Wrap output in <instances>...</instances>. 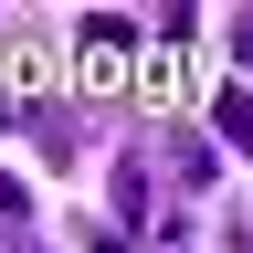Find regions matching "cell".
Returning a JSON list of instances; mask_svg holds the SVG:
<instances>
[{
    "mask_svg": "<svg viewBox=\"0 0 253 253\" xmlns=\"http://www.w3.org/2000/svg\"><path fill=\"white\" fill-rule=\"evenodd\" d=\"M148 221V169H116V232H137Z\"/></svg>",
    "mask_w": 253,
    "mask_h": 253,
    "instance_id": "cell-1",
    "label": "cell"
},
{
    "mask_svg": "<svg viewBox=\"0 0 253 253\" xmlns=\"http://www.w3.org/2000/svg\"><path fill=\"white\" fill-rule=\"evenodd\" d=\"M84 42H95V53H126V42H137V21H126V11H95V21H84Z\"/></svg>",
    "mask_w": 253,
    "mask_h": 253,
    "instance_id": "cell-2",
    "label": "cell"
},
{
    "mask_svg": "<svg viewBox=\"0 0 253 253\" xmlns=\"http://www.w3.org/2000/svg\"><path fill=\"white\" fill-rule=\"evenodd\" d=\"M211 116H221V137H232V148H253V95H221Z\"/></svg>",
    "mask_w": 253,
    "mask_h": 253,
    "instance_id": "cell-3",
    "label": "cell"
},
{
    "mask_svg": "<svg viewBox=\"0 0 253 253\" xmlns=\"http://www.w3.org/2000/svg\"><path fill=\"white\" fill-rule=\"evenodd\" d=\"M0 221H32V179H11V169H0Z\"/></svg>",
    "mask_w": 253,
    "mask_h": 253,
    "instance_id": "cell-4",
    "label": "cell"
},
{
    "mask_svg": "<svg viewBox=\"0 0 253 253\" xmlns=\"http://www.w3.org/2000/svg\"><path fill=\"white\" fill-rule=\"evenodd\" d=\"M232 53H243V63H253V21H243V32H232Z\"/></svg>",
    "mask_w": 253,
    "mask_h": 253,
    "instance_id": "cell-5",
    "label": "cell"
},
{
    "mask_svg": "<svg viewBox=\"0 0 253 253\" xmlns=\"http://www.w3.org/2000/svg\"><path fill=\"white\" fill-rule=\"evenodd\" d=\"M0 253H32V243H21V232H0Z\"/></svg>",
    "mask_w": 253,
    "mask_h": 253,
    "instance_id": "cell-6",
    "label": "cell"
}]
</instances>
